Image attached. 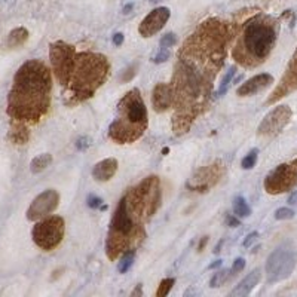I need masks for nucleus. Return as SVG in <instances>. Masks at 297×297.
Returning a JSON list of instances; mask_svg holds the SVG:
<instances>
[{
    "mask_svg": "<svg viewBox=\"0 0 297 297\" xmlns=\"http://www.w3.org/2000/svg\"><path fill=\"white\" fill-rule=\"evenodd\" d=\"M244 267H245V260H244L242 257H238V259H236V260L234 262V266H232V272H234V273H238V272H241Z\"/></svg>",
    "mask_w": 297,
    "mask_h": 297,
    "instance_id": "obj_35",
    "label": "nucleus"
},
{
    "mask_svg": "<svg viewBox=\"0 0 297 297\" xmlns=\"http://www.w3.org/2000/svg\"><path fill=\"white\" fill-rule=\"evenodd\" d=\"M221 245H223V241H220L219 244H217V247H216V250H214V253H216V254H219L220 253V247H221Z\"/></svg>",
    "mask_w": 297,
    "mask_h": 297,
    "instance_id": "obj_42",
    "label": "nucleus"
},
{
    "mask_svg": "<svg viewBox=\"0 0 297 297\" xmlns=\"http://www.w3.org/2000/svg\"><path fill=\"white\" fill-rule=\"evenodd\" d=\"M297 89V49L294 51L290 63L287 65V70L282 76L280 85L275 88V91L270 94V97L267 98V104H273L278 100H281L282 97L288 95L290 93L296 91Z\"/></svg>",
    "mask_w": 297,
    "mask_h": 297,
    "instance_id": "obj_14",
    "label": "nucleus"
},
{
    "mask_svg": "<svg viewBox=\"0 0 297 297\" xmlns=\"http://www.w3.org/2000/svg\"><path fill=\"white\" fill-rule=\"evenodd\" d=\"M27 39H29V32L24 27H18V29L9 33V36H8V47H21Z\"/></svg>",
    "mask_w": 297,
    "mask_h": 297,
    "instance_id": "obj_21",
    "label": "nucleus"
},
{
    "mask_svg": "<svg viewBox=\"0 0 297 297\" xmlns=\"http://www.w3.org/2000/svg\"><path fill=\"white\" fill-rule=\"evenodd\" d=\"M162 201L161 181L156 175L146 177L140 185L131 188L118 203L110 221L106 253L116 260L125 251L135 250L146 236L144 224L153 217Z\"/></svg>",
    "mask_w": 297,
    "mask_h": 297,
    "instance_id": "obj_2",
    "label": "nucleus"
},
{
    "mask_svg": "<svg viewBox=\"0 0 297 297\" xmlns=\"http://www.w3.org/2000/svg\"><path fill=\"white\" fill-rule=\"evenodd\" d=\"M288 203H290V205H297V190L290 195V198H288Z\"/></svg>",
    "mask_w": 297,
    "mask_h": 297,
    "instance_id": "obj_38",
    "label": "nucleus"
},
{
    "mask_svg": "<svg viewBox=\"0 0 297 297\" xmlns=\"http://www.w3.org/2000/svg\"><path fill=\"white\" fill-rule=\"evenodd\" d=\"M65 234V223L60 216L43 217V220L37 221L33 227V241L34 244L43 251L55 250Z\"/></svg>",
    "mask_w": 297,
    "mask_h": 297,
    "instance_id": "obj_7",
    "label": "nucleus"
},
{
    "mask_svg": "<svg viewBox=\"0 0 297 297\" xmlns=\"http://www.w3.org/2000/svg\"><path fill=\"white\" fill-rule=\"evenodd\" d=\"M297 265V253L288 247H280L273 251L266 262L267 282H280L287 280Z\"/></svg>",
    "mask_w": 297,
    "mask_h": 297,
    "instance_id": "obj_9",
    "label": "nucleus"
},
{
    "mask_svg": "<svg viewBox=\"0 0 297 297\" xmlns=\"http://www.w3.org/2000/svg\"><path fill=\"white\" fill-rule=\"evenodd\" d=\"M52 164V155L51 153H42L39 156H36L30 164V170L33 174H39V172L45 171L48 167Z\"/></svg>",
    "mask_w": 297,
    "mask_h": 297,
    "instance_id": "obj_20",
    "label": "nucleus"
},
{
    "mask_svg": "<svg viewBox=\"0 0 297 297\" xmlns=\"http://www.w3.org/2000/svg\"><path fill=\"white\" fill-rule=\"evenodd\" d=\"M52 78L47 64L39 60L24 63L14 78L8 97V115L15 122H37L51 106Z\"/></svg>",
    "mask_w": 297,
    "mask_h": 297,
    "instance_id": "obj_3",
    "label": "nucleus"
},
{
    "mask_svg": "<svg viewBox=\"0 0 297 297\" xmlns=\"http://www.w3.org/2000/svg\"><path fill=\"white\" fill-rule=\"evenodd\" d=\"M297 186V159L281 164L265 178V190L270 195H280Z\"/></svg>",
    "mask_w": 297,
    "mask_h": 297,
    "instance_id": "obj_10",
    "label": "nucleus"
},
{
    "mask_svg": "<svg viewBox=\"0 0 297 297\" xmlns=\"http://www.w3.org/2000/svg\"><path fill=\"white\" fill-rule=\"evenodd\" d=\"M293 118V111L288 106H278L270 110L259 125L257 134L262 137H273L280 134L285 126L290 124Z\"/></svg>",
    "mask_w": 297,
    "mask_h": 297,
    "instance_id": "obj_12",
    "label": "nucleus"
},
{
    "mask_svg": "<svg viewBox=\"0 0 297 297\" xmlns=\"http://www.w3.org/2000/svg\"><path fill=\"white\" fill-rule=\"evenodd\" d=\"M260 278H262V270L260 269H254L251 270L250 273L239 282L234 290L231 291V296L234 297H244L248 296L251 291L254 290V287L260 282Z\"/></svg>",
    "mask_w": 297,
    "mask_h": 297,
    "instance_id": "obj_19",
    "label": "nucleus"
},
{
    "mask_svg": "<svg viewBox=\"0 0 297 297\" xmlns=\"http://www.w3.org/2000/svg\"><path fill=\"white\" fill-rule=\"evenodd\" d=\"M257 238H259V234H257V232H251L250 235H247V238H245L244 242H242L244 248H250L251 245L257 241Z\"/></svg>",
    "mask_w": 297,
    "mask_h": 297,
    "instance_id": "obj_33",
    "label": "nucleus"
},
{
    "mask_svg": "<svg viewBox=\"0 0 297 297\" xmlns=\"http://www.w3.org/2000/svg\"><path fill=\"white\" fill-rule=\"evenodd\" d=\"M232 26L211 18L189 36L178 52L172 75V131L188 132L193 122L210 107L214 79L219 75L232 39Z\"/></svg>",
    "mask_w": 297,
    "mask_h": 297,
    "instance_id": "obj_1",
    "label": "nucleus"
},
{
    "mask_svg": "<svg viewBox=\"0 0 297 297\" xmlns=\"http://www.w3.org/2000/svg\"><path fill=\"white\" fill-rule=\"evenodd\" d=\"M131 8H132V5H128V6H125V9H124V12H125V14H128V12L131 11Z\"/></svg>",
    "mask_w": 297,
    "mask_h": 297,
    "instance_id": "obj_43",
    "label": "nucleus"
},
{
    "mask_svg": "<svg viewBox=\"0 0 297 297\" xmlns=\"http://www.w3.org/2000/svg\"><path fill=\"white\" fill-rule=\"evenodd\" d=\"M131 296L134 297V296H143V290H141V285H137L135 287V290L131 293Z\"/></svg>",
    "mask_w": 297,
    "mask_h": 297,
    "instance_id": "obj_39",
    "label": "nucleus"
},
{
    "mask_svg": "<svg viewBox=\"0 0 297 297\" xmlns=\"http://www.w3.org/2000/svg\"><path fill=\"white\" fill-rule=\"evenodd\" d=\"M234 213L238 217H248L251 214L250 205L242 196H236L234 199Z\"/></svg>",
    "mask_w": 297,
    "mask_h": 297,
    "instance_id": "obj_23",
    "label": "nucleus"
},
{
    "mask_svg": "<svg viewBox=\"0 0 297 297\" xmlns=\"http://www.w3.org/2000/svg\"><path fill=\"white\" fill-rule=\"evenodd\" d=\"M207 242H208V236H203L202 241H201V244L198 245V251H202L203 247H205V244H207Z\"/></svg>",
    "mask_w": 297,
    "mask_h": 297,
    "instance_id": "obj_40",
    "label": "nucleus"
},
{
    "mask_svg": "<svg viewBox=\"0 0 297 297\" xmlns=\"http://www.w3.org/2000/svg\"><path fill=\"white\" fill-rule=\"evenodd\" d=\"M11 140L16 144H24L29 140V129L24 126L22 122H15L11 131Z\"/></svg>",
    "mask_w": 297,
    "mask_h": 297,
    "instance_id": "obj_22",
    "label": "nucleus"
},
{
    "mask_svg": "<svg viewBox=\"0 0 297 297\" xmlns=\"http://www.w3.org/2000/svg\"><path fill=\"white\" fill-rule=\"evenodd\" d=\"M221 263H223V260H216L213 265H210V269H216V267H220V266H221Z\"/></svg>",
    "mask_w": 297,
    "mask_h": 297,
    "instance_id": "obj_41",
    "label": "nucleus"
},
{
    "mask_svg": "<svg viewBox=\"0 0 297 297\" xmlns=\"http://www.w3.org/2000/svg\"><path fill=\"white\" fill-rule=\"evenodd\" d=\"M153 109L157 113L167 111L172 107V88L168 83H157L152 95Z\"/></svg>",
    "mask_w": 297,
    "mask_h": 297,
    "instance_id": "obj_17",
    "label": "nucleus"
},
{
    "mask_svg": "<svg viewBox=\"0 0 297 297\" xmlns=\"http://www.w3.org/2000/svg\"><path fill=\"white\" fill-rule=\"evenodd\" d=\"M149 125L147 109L137 88L126 93L118 104V113L109 128V139L118 144H129L143 137Z\"/></svg>",
    "mask_w": 297,
    "mask_h": 297,
    "instance_id": "obj_6",
    "label": "nucleus"
},
{
    "mask_svg": "<svg viewBox=\"0 0 297 297\" xmlns=\"http://www.w3.org/2000/svg\"><path fill=\"white\" fill-rule=\"evenodd\" d=\"M91 146V140L88 137H80L78 141H76V147L79 150H86L88 147Z\"/></svg>",
    "mask_w": 297,
    "mask_h": 297,
    "instance_id": "obj_34",
    "label": "nucleus"
},
{
    "mask_svg": "<svg viewBox=\"0 0 297 297\" xmlns=\"http://www.w3.org/2000/svg\"><path fill=\"white\" fill-rule=\"evenodd\" d=\"M168 58H170V51H168L167 48H161V51H159L156 55L153 57V63H156V64L165 63Z\"/></svg>",
    "mask_w": 297,
    "mask_h": 297,
    "instance_id": "obj_31",
    "label": "nucleus"
},
{
    "mask_svg": "<svg viewBox=\"0 0 297 297\" xmlns=\"http://www.w3.org/2000/svg\"><path fill=\"white\" fill-rule=\"evenodd\" d=\"M109 75V60L103 54L89 51L76 52L68 83L63 88L65 104L73 106L91 98L95 91L104 85Z\"/></svg>",
    "mask_w": 297,
    "mask_h": 297,
    "instance_id": "obj_5",
    "label": "nucleus"
},
{
    "mask_svg": "<svg viewBox=\"0 0 297 297\" xmlns=\"http://www.w3.org/2000/svg\"><path fill=\"white\" fill-rule=\"evenodd\" d=\"M134 260H135V250L125 251V253L122 254V257H121L119 266H118L119 272H121V273H126V272L132 267V265H134Z\"/></svg>",
    "mask_w": 297,
    "mask_h": 297,
    "instance_id": "obj_24",
    "label": "nucleus"
},
{
    "mask_svg": "<svg viewBox=\"0 0 297 297\" xmlns=\"http://www.w3.org/2000/svg\"><path fill=\"white\" fill-rule=\"evenodd\" d=\"M170 16H171V12L168 8H165V6L156 8L141 21L139 32L143 37H152L153 34H156L157 32H161L164 29V26L168 22Z\"/></svg>",
    "mask_w": 297,
    "mask_h": 297,
    "instance_id": "obj_15",
    "label": "nucleus"
},
{
    "mask_svg": "<svg viewBox=\"0 0 297 297\" xmlns=\"http://www.w3.org/2000/svg\"><path fill=\"white\" fill-rule=\"evenodd\" d=\"M229 270L227 269H221V270H217L214 275H213V278H211V281H210V285L213 287V288H217L220 287L221 284H224V282L227 281V278H229Z\"/></svg>",
    "mask_w": 297,
    "mask_h": 297,
    "instance_id": "obj_26",
    "label": "nucleus"
},
{
    "mask_svg": "<svg viewBox=\"0 0 297 297\" xmlns=\"http://www.w3.org/2000/svg\"><path fill=\"white\" fill-rule=\"evenodd\" d=\"M227 224H229L231 227H238V226L241 224V221L236 219V217H234V216H229V217H227Z\"/></svg>",
    "mask_w": 297,
    "mask_h": 297,
    "instance_id": "obj_37",
    "label": "nucleus"
},
{
    "mask_svg": "<svg viewBox=\"0 0 297 297\" xmlns=\"http://www.w3.org/2000/svg\"><path fill=\"white\" fill-rule=\"evenodd\" d=\"M257 155H259V150H257V149H253L248 155H245V157H244L242 162H241L242 168H244V170H251V168L256 165V162H257Z\"/></svg>",
    "mask_w": 297,
    "mask_h": 297,
    "instance_id": "obj_28",
    "label": "nucleus"
},
{
    "mask_svg": "<svg viewBox=\"0 0 297 297\" xmlns=\"http://www.w3.org/2000/svg\"><path fill=\"white\" fill-rule=\"evenodd\" d=\"M224 171H226V168H224L223 162L216 161L214 164L205 165V167H202L201 170H198V171L195 172V174L189 178V181L186 183V188H188L189 190H192V192L205 193V192H208L210 189L214 188L220 180L223 178Z\"/></svg>",
    "mask_w": 297,
    "mask_h": 297,
    "instance_id": "obj_11",
    "label": "nucleus"
},
{
    "mask_svg": "<svg viewBox=\"0 0 297 297\" xmlns=\"http://www.w3.org/2000/svg\"><path fill=\"white\" fill-rule=\"evenodd\" d=\"M113 43H115V47H121L124 43V34L122 33H116L113 36Z\"/></svg>",
    "mask_w": 297,
    "mask_h": 297,
    "instance_id": "obj_36",
    "label": "nucleus"
},
{
    "mask_svg": "<svg viewBox=\"0 0 297 297\" xmlns=\"http://www.w3.org/2000/svg\"><path fill=\"white\" fill-rule=\"evenodd\" d=\"M175 42H177V37H175V34H172V33H167L165 36H162V39H161V48H167V49H170L175 45Z\"/></svg>",
    "mask_w": 297,
    "mask_h": 297,
    "instance_id": "obj_30",
    "label": "nucleus"
},
{
    "mask_svg": "<svg viewBox=\"0 0 297 297\" xmlns=\"http://www.w3.org/2000/svg\"><path fill=\"white\" fill-rule=\"evenodd\" d=\"M75 57H76V48L68 45L65 42H55L49 47V58L51 65L55 78L61 86L68 83V79L72 75L73 65H75Z\"/></svg>",
    "mask_w": 297,
    "mask_h": 297,
    "instance_id": "obj_8",
    "label": "nucleus"
},
{
    "mask_svg": "<svg viewBox=\"0 0 297 297\" xmlns=\"http://www.w3.org/2000/svg\"><path fill=\"white\" fill-rule=\"evenodd\" d=\"M294 211L291 210V208H280V210H277L275 211V219L277 220H291L294 217Z\"/></svg>",
    "mask_w": 297,
    "mask_h": 297,
    "instance_id": "obj_29",
    "label": "nucleus"
},
{
    "mask_svg": "<svg viewBox=\"0 0 297 297\" xmlns=\"http://www.w3.org/2000/svg\"><path fill=\"white\" fill-rule=\"evenodd\" d=\"M88 207H91V208H104L106 210V207H103V199L95 196V195L88 196Z\"/></svg>",
    "mask_w": 297,
    "mask_h": 297,
    "instance_id": "obj_32",
    "label": "nucleus"
},
{
    "mask_svg": "<svg viewBox=\"0 0 297 297\" xmlns=\"http://www.w3.org/2000/svg\"><path fill=\"white\" fill-rule=\"evenodd\" d=\"M118 159L115 157H107L101 162H98L93 170V177L97 181H109L115 177L118 171Z\"/></svg>",
    "mask_w": 297,
    "mask_h": 297,
    "instance_id": "obj_18",
    "label": "nucleus"
},
{
    "mask_svg": "<svg viewBox=\"0 0 297 297\" xmlns=\"http://www.w3.org/2000/svg\"><path fill=\"white\" fill-rule=\"evenodd\" d=\"M272 83H273V76L272 75H269V73H260V75H257L254 78L248 79L247 82H244L238 88L236 94L239 95V97H250V95L257 94V93L263 91L266 88H269Z\"/></svg>",
    "mask_w": 297,
    "mask_h": 297,
    "instance_id": "obj_16",
    "label": "nucleus"
},
{
    "mask_svg": "<svg viewBox=\"0 0 297 297\" xmlns=\"http://www.w3.org/2000/svg\"><path fill=\"white\" fill-rule=\"evenodd\" d=\"M235 73H236V67L235 65H232L229 70H227V73L223 76V79H221V85H220L219 88V93H217V95H224L226 94V91L229 89V86H231V83H232V80H234L235 78Z\"/></svg>",
    "mask_w": 297,
    "mask_h": 297,
    "instance_id": "obj_25",
    "label": "nucleus"
},
{
    "mask_svg": "<svg viewBox=\"0 0 297 297\" xmlns=\"http://www.w3.org/2000/svg\"><path fill=\"white\" fill-rule=\"evenodd\" d=\"M174 284H175V280H174V278H167V280L161 281V284H159V288H157V291H156V296L157 297L168 296V294H170V291H171V288L174 287Z\"/></svg>",
    "mask_w": 297,
    "mask_h": 297,
    "instance_id": "obj_27",
    "label": "nucleus"
},
{
    "mask_svg": "<svg viewBox=\"0 0 297 297\" xmlns=\"http://www.w3.org/2000/svg\"><path fill=\"white\" fill-rule=\"evenodd\" d=\"M60 205V193L54 189H48L37 195L27 210V219L32 221L43 219L54 213Z\"/></svg>",
    "mask_w": 297,
    "mask_h": 297,
    "instance_id": "obj_13",
    "label": "nucleus"
},
{
    "mask_svg": "<svg viewBox=\"0 0 297 297\" xmlns=\"http://www.w3.org/2000/svg\"><path fill=\"white\" fill-rule=\"evenodd\" d=\"M234 37L235 61L244 67H257L265 63L277 43L278 22L272 16L257 14L250 16Z\"/></svg>",
    "mask_w": 297,
    "mask_h": 297,
    "instance_id": "obj_4",
    "label": "nucleus"
}]
</instances>
